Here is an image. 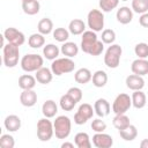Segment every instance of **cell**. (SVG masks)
<instances>
[{"label":"cell","instance_id":"9a60e30c","mask_svg":"<svg viewBox=\"0 0 148 148\" xmlns=\"http://www.w3.org/2000/svg\"><path fill=\"white\" fill-rule=\"evenodd\" d=\"M131 71L133 74H136L140 76L147 75L148 74V60L142 59V58H138V59L133 60V62L131 65Z\"/></svg>","mask_w":148,"mask_h":148},{"label":"cell","instance_id":"f546056e","mask_svg":"<svg viewBox=\"0 0 148 148\" xmlns=\"http://www.w3.org/2000/svg\"><path fill=\"white\" fill-rule=\"evenodd\" d=\"M37 30H38L39 34H42L44 36L53 32V22H52V20L49 18V17L42 18L37 24Z\"/></svg>","mask_w":148,"mask_h":148},{"label":"cell","instance_id":"30bf717a","mask_svg":"<svg viewBox=\"0 0 148 148\" xmlns=\"http://www.w3.org/2000/svg\"><path fill=\"white\" fill-rule=\"evenodd\" d=\"M3 36L7 40V43H10V44H14V45H17V46L23 45L24 42H25L24 34L22 31L17 30L16 28H13V27L7 28L3 31Z\"/></svg>","mask_w":148,"mask_h":148},{"label":"cell","instance_id":"ee69618b","mask_svg":"<svg viewBox=\"0 0 148 148\" xmlns=\"http://www.w3.org/2000/svg\"><path fill=\"white\" fill-rule=\"evenodd\" d=\"M139 23H140L141 27L148 28V12L140 15V17H139Z\"/></svg>","mask_w":148,"mask_h":148},{"label":"cell","instance_id":"3957f363","mask_svg":"<svg viewBox=\"0 0 148 148\" xmlns=\"http://www.w3.org/2000/svg\"><path fill=\"white\" fill-rule=\"evenodd\" d=\"M20 46L7 43L2 47V60L3 65L8 68H13L18 64L20 60Z\"/></svg>","mask_w":148,"mask_h":148},{"label":"cell","instance_id":"60d3db41","mask_svg":"<svg viewBox=\"0 0 148 148\" xmlns=\"http://www.w3.org/2000/svg\"><path fill=\"white\" fill-rule=\"evenodd\" d=\"M91 130L95 132V133H101V132H104L106 130V123L104 120H102L101 118H96L91 121Z\"/></svg>","mask_w":148,"mask_h":148},{"label":"cell","instance_id":"603a6c76","mask_svg":"<svg viewBox=\"0 0 148 148\" xmlns=\"http://www.w3.org/2000/svg\"><path fill=\"white\" fill-rule=\"evenodd\" d=\"M68 30L72 35L77 36V35H82L86 31V23L80 20V18H74L69 22L68 24Z\"/></svg>","mask_w":148,"mask_h":148},{"label":"cell","instance_id":"8992f818","mask_svg":"<svg viewBox=\"0 0 148 148\" xmlns=\"http://www.w3.org/2000/svg\"><path fill=\"white\" fill-rule=\"evenodd\" d=\"M54 135V128H53V123L50 120V118H42L37 121V138L43 141H50L52 136Z\"/></svg>","mask_w":148,"mask_h":148},{"label":"cell","instance_id":"9c48e42d","mask_svg":"<svg viewBox=\"0 0 148 148\" xmlns=\"http://www.w3.org/2000/svg\"><path fill=\"white\" fill-rule=\"evenodd\" d=\"M94 113H95V110L89 103H82L79 106L76 113L74 114V123L76 125H83L89 119L92 118Z\"/></svg>","mask_w":148,"mask_h":148},{"label":"cell","instance_id":"e575fe53","mask_svg":"<svg viewBox=\"0 0 148 148\" xmlns=\"http://www.w3.org/2000/svg\"><path fill=\"white\" fill-rule=\"evenodd\" d=\"M69 30L68 29H65V28H56L52 32V36L53 38L59 42V43H65L68 40L69 38Z\"/></svg>","mask_w":148,"mask_h":148},{"label":"cell","instance_id":"d4e9b609","mask_svg":"<svg viewBox=\"0 0 148 148\" xmlns=\"http://www.w3.org/2000/svg\"><path fill=\"white\" fill-rule=\"evenodd\" d=\"M36 77L30 75V74H23L18 77V87L22 89V90H25V89H34L35 86H36Z\"/></svg>","mask_w":148,"mask_h":148},{"label":"cell","instance_id":"7bdbcfd3","mask_svg":"<svg viewBox=\"0 0 148 148\" xmlns=\"http://www.w3.org/2000/svg\"><path fill=\"white\" fill-rule=\"evenodd\" d=\"M67 94H68L76 103L81 102V99H82V97H83L82 90H81L79 87H71V88L67 90Z\"/></svg>","mask_w":148,"mask_h":148},{"label":"cell","instance_id":"1f68e13d","mask_svg":"<svg viewBox=\"0 0 148 148\" xmlns=\"http://www.w3.org/2000/svg\"><path fill=\"white\" fill-rule=\"evenodd\" d=\"M28 44L32 49H39L45 45V37H44V35H42L39 32L32 34L28 38Z\"/></svg>","mask_w":148,"mask_h":148},{"label":"cell","instance_id":"f6af8a7d","mask_svg":"<svg viewBox=\"0 0 148 148\" xmlns=\"http://www.w3.org/2000/svg\"><path fill=\"white\" fill-rule=\"evenodd\" d=\"M74 145L75 143H72V142H64L61 143V148H74Z\"/></svg>","mask_w":148,"mask_h":148},{"label":"cell","instance_id":"ac0fdd59","mask_svg":"<svg viewBox=\"0 0 148 148\" xmlns=\"http://www.w3.org/2000/svg\"><path fill=\"white\" fill-rule=\"evenodd\" d=\"M22 121L21 118L16 114H9L3 120V126L8 132H16L21 128Z\"/></svg>","mask_w":148,"mask_h":148},{"label":"cell","instance_id":"c3c4849f","mask_svg":"<svg viewBox=\"0 0 148 148\" xmlns=\"http://www.w3.org/2000/svg\"><path fill=\"white\" fill-rule=\"evenodd\" d=\"M120 1H128V0H120Z\"/></svg>","mask_w":148,"mask_h":148},{"label":"cell","instance_id":"484cf974","mask_svg":"<svg viewBox=\"0 0 148 148\" xmlns=\"http://www.w3.org/2000/svg\"><path fill=\"white\" fill-rule=\"evenodd\" d=\"M74 143L77 148H90L91 147V141L86 132H79L74 136Z\"/></svg>","mask_w":148,"mask_h":148},{"label":"cell","instance_id":"83f0119b","mask_svg":"<svg viewBox=\"0 0 148 148\" xmlns=\"http://www.w3.org/2000/svg\"><path fill=\"white\" fill-rule=\"evenodd\" d=\"M60 52H61L60 49H59L56 44H52V43L46 44V45H44V47H43V56H44L47 60H54V59H57Z\"/></svg>","mask_w":148,"mask_h":148},{"label":"cell","instance_id":"ffe728a7","mask_svg":"<svg viewBox=\"0 0 148 148\" xmlns=\"http://www.w3.org/2000/svg\"><path fill=\"white\" fill-rule=\"evenodd\" d=\"M91 77H92V74H91L90 69H88L86 67L79 68L74 73V80L79 84H87L89 81H91Z\"/></svg>","mask_w":148,"mask_h":148},{"label":"cell","instance_id":"7a4b0ae2","mask_svg":"<svg viewBox=\"0 0 148 148\" xmlns=\"http://www.w3.org/2000/svg\"><path fill=\"white\" fill-rule=\"evenodd\" d=\"M74 68H75V62L72 58H68V57L57 58L52 60V64H51V71L56 76L71 73L74 71Z\"/></svg>","mask_w":148,"mask_h":148},{"label":"cell","instance_id":"4316f807","mask_svg":"<svg viewBox=\"0 0 148 148\" xmlns=\"http://www.w3.org/2000/svg\"><path fill=\"white\" fill-rule=\"evenodd\" d=\"M119 135L125 141H133L138 136V130H136V127L134 125L130 124L125 128L119 130Z\"/></svg>","mask_w":148,"mask_h":148},{"label":"cell","instance_id":"d590c367","mask_svg":"<svg viewBox=\"0 0 148 148\" xmlns=\"http://www.w3.org/2000/svg\"><path fill=\"white\" fill-rule=\"evenodd\" d=\"M132 10L136 14H143L148 12V0H132Z\"/></svg>","mask_w":148,"mask_h":148},{"label":"cell","instance_id":"6da1fadb","mask_svg":"<svg viewBox=\"0 0 148 148\" xmlns=\"http://www.w3.org/2000/svg\"><path fill=\"white\" fill-rule=\"evenodd\" d=\"M20 65H21V68L27 73L37 72L39 68L43 67L44 59L42 56L37 53H27L21 58Z\"/></svg>","mask_w":148,"mask_h":148},{"label":"cell","instance_id":"d6986e66","mask_svg":"<svg viewBox=\"0 0 148 148\" xmlns=\"http://www.w3.org/2000/svg\"><path fill=\"white\" fill-rule=\"evenodd\" d=\"M36 80L38 83L40 84H49L52 79H53V73L51 71V68H47V67H42L39 68L37 72H36V75H35Z\"/></svg>","mask_w":148,"mask_h":148},{"label":"cell","instance_id":"8d00e7d4","mask_svg":"<svg viewBox=\"0 0 148 148\" xmlns=\"http://www.w3.org/2000/svg\"><path fill=\"white\" fill-rule=\"evenodd\" d=\"M119 1L120 0H99L98 6H99V9L102 12L109 13V12H112L113 9H116L118 7Z\"/></svg>","mask_w":148,"mask_h":148},{"label":"cell","instance_id":"4fadbf2b","mask_svg":"<svg viewBox=\"0 0 148 148\" xmlns=\"http://www.w3.org/2000/svg\"><path fill=\"white\" fill-rule=\"evenodd\" d=\"M20 102L25 108H31L37 103V94L34 89H25L20 95Z\"/></svg>","mask_w":148,"mask_h":148},{"label":"cell","instance_id":"277c9868","mask_svg":"<svg viewBox=\"0 0 148 148\" xmlns=\"http://www.w3.org/2000/svg\"><path fill=\"white\" fill-rule=\"evenodd\" d=\"M53 128L57 139H67L72 131V121L67 116H58L53 121Z\"/></svg>","mask_w":148,"mask_h":148},{"label":"cell","instance_id":"4dcf8cb0","mask_svg":"<svg viewBox=\"0 0 148 148\" xmlns=\"http://www.w3.org/2000/svg\"><path fill=\"white\" fill-rule=\"evenodd\" d=\"M22 9L27 15H36L39 13L40 3L38 0H32L29 2H22Z\"/></svg>","mask_w":148,"mask_h":148},{"label":"cell","instance_id":"7dc6e473","mask_svg":"<svg viewBox=\"0 0 148 148\" xmlns=\"http://www.w3.org/2000/svg\"><path fill=\"white\" fill-rule=\"evenodd\" d=\"M22 2H29V1H32V0H21Z\"/></svg>","mask_w":148,"mask_h":148},{"label":"cell","instance_id":"7c38bea8","mask_svg":"<svg viewBox=\"0 0 148 148\" xmlns=\"http://www.w3.org/2000/svg\"><path fill=\"white\" fill-rule=\"evenodd\" d=\"M92 145L96 148H110L113 145V139L110 134L104 132L95 133L92 136Z\"/></svg>","mask_w":148,"mask_h":148},{"label":"cell","instance_id":"7402d4cb","mask_svg":"<svg viewBox=\"0 0 148 148\" xmlns=\"http://www.w3.org/2000/svg\"><path fill=\"white\" fill-rule=\"evenodd\" d=\"M131 98H132V105L135 109H142L146 106L147 96L142 90H134Z\"/></svg>","mask_w":148,"mask_h":148},{"label":"cell","instance_id":"f35d334b","mask_svg":"<svg viewBox=\"0 0 148 148\" xmlns=\"http://www.w3.org/2000/svg\"><path fill=\"white\" fill-rule=\"evenodd\" d=\"M101 40L104 44H109V45L113 44L114 40H116V32H114V30H112V29H104L102 31Z\"/></svg>","mask_w":148,"mask_h":148},{"label":"cell","instance_id":"836d02e7","mask_svg":"<svg viewBox=\"0 0 148 148\" xmlns=\"http://www.w3.org/2000/svg\"><path fill=\"white\" fill-rule=\"evenodd\" d=\"M76 104H77V103H76L67 92H66L65 95H62V96L60 97V101H59V105H60V108H61L64 111H72Z\"/></svg>","mask_w":148,"mask_h":148},{"label":"cell","instance_id":"f1b7e54d","mask_svg":"<svg viewBox=\"0 0 148 148\" xmlns=\"http://www.w3.org/2000/svg\"><path fill=\"white\" fill-rule=\"evenodd\" d=\"M91 81H92V84L96 88H103L108 83V74H106V72H104L102 69L96 71L92 74Z\"/></svg>","mask_w":148,"mask_h":148},{"label":"cell","instance_id":"5bb4252c","mask_svg":"<svg viewBox=\"0 0 148 148\" xmlns=\"http://www.w3.org/2000/svg\"><path fill=\"white\" fill-rule=\"evenodd\" d=\"M94 110H95V113L99 118H104V117L110 114L111 106H110V103L105 98H98L94 103Z\"/></svg>","mask_w":148,"mask_h":148},{"label":"cell","instance_id":"74e56055","mask_svg":"<svg viewBox=\"0 0 148 148\" xmlns=\"http://www.w3.org/2000/svg\"><path fill=\"white\" fill-rule=\"evenodd\" d=\"M134 53L138 58H142V59H147L148 58V44L147 43H138L134 46Z\"/></svg>","mask_w":148,"mask_h":148},{"label":"cell","instance_id":"ab89813d","mask_svg":"<svg viewBox=\"0 0 148 148\" xmlns=\"http://www.w3.org/2000/svg\"><path fill=\"white\" fill-rule=\"evenodd\" d=\"M0 146H1V148H14L15 140H14L13 135H10V134H2L0 136Z\"/></svg>","mask_w":148,"mask_h":148},{"label":"cell","instance_id":"5b68a950","mask_svg":"<svg viewBox=\"0 0 148 148\" xmlns=\"http://www.w3.org/2000/svg\"><path fill=\"white\" fill-rule=\"evenodd\" d=\"M123 54V49L119 44H111L104 54V64L109 68H117L120 64V58Z\"/></svg>","mask_w":148,"mask_h":148},{"label":"cell","instance_id":"e0dca14e","mask_svg":"<svg viewBox=\"0 0 148 148\" xmlns=\"http://www.w3.org/2000/svg\"><path fill=\"white\" fill-rule=\"evenodd\" d=\"M126 87L131 90H142L145 87V80L142 76L136 75V74H131L126 77L125 80Z\"/></svg>","mask_w":148,"mask_h":148},{"label":"cell","instance_id":"8fae6325","mask_svg":"<svg viewBox=\"0 0 148 148\" xmlns=\"http://www.w3.org/2000/svg\"><path fill=\"white\" fill-rule=\"evenodd\" d=\"M98 40V37H97V34L92 30H86L83 34H82V38H81V50L84 52V53H88L90 47Z\"/></svg>","mask_w":148,"mask_h":148},{"label":"cell","instance_id":"ba28073f","mask_svg":"<svg viewBox=\"0 0 148 148\" xmlns=\"http://www.w3.org/2000/svg\"><path fill=\"white\" fill-rule=\"evenodd\" d=\"M132 106V98L130 95L121 92L117 95L112 103V112L114 114H120V113H126Z\"/></svg>","mask_w":148,"mask_h":148},{"label":"cell","instance_id":"52a82bcc","mask_svg":"<svg viewBox=\"0 0 148 148\" xmlns=\"http://www.w3.org/2000/svg\"><path fill=\"white\" fill-rule=\"evenodd\" d=\"M87 25L90 30L98 32L104 28V14L99 9H91L87 15Z\"/></svg>","mask_w":148,"mask_h":148},{"label":"cell","instance_id":"cb8c5ba5","mask_svg":"<svg viewBox=\"0 0 148 148\" xmlns=\"http://www.w3.org/2000/svg\"><path fill=\"white\" fill-rule=\"evenodd\" d=\"M60 51L61 53L65 56V57H68V58H74L75 56H77L79 53V46L74 43V42H65L61 47H60Z\"/></svg>","mask_w":148,"mask_h":148},{"label":"cell","instance_id":"b9f144b4","mask_svg":"<svg viewBox=\"0 0 148 148\" xmlns=\"http://www.w3.org/2000/svg\"><path fill=\"white\" fill-rule=\"evenodd\" d=\"M103 51H104V43H103L102 40H97V42L90 47L88 54H90V56H92V57H97V56L102 54Z\"/></svg>","mask_w":148,"mask_h":148},{"label":"cell","instance_id":"2e32d148","mask_svg":"<svg viewBox=\"0 0 148 148\" xmlns=\"http://www.w3.org/2000/svg\"><path fill=\"white\" fill-rule=\"evenodd\" d=\"M116 18L120 24L131 23L132 20H133V10H132V8H130L127 6H123V7L118 8V10L116 13Z\"/></svg>","mask_w":148,"mask_h":148},{"label":"cell","instance_id":"bcb514c9","mask_svg":"<svg viewBox=\"0 0 148 148\" xmlns=\"http://www.w3.org/2000/svg\"><path fill=\"white\" fill-rule=\"evenodd\" d=\"M140 147L141 148H148V139H143L140 142Z\"/></svg>","mask_w":148,"mask_h":148},{"label":"cell","instance_id":"d6a6232c","mask_svg":"<svg viewBox=\"0 0 148 148\" xmlns=\"http://www.w3.org/2000/svg\"><path fill=\"white\" fill-rule=\"evenodd\" d=\"M131 123H130V118L126 116V113H120V114H116L112 119V125L119 131V130H123L125 128L126 126H128Z\"/></svg>","mask_w":148,"mask_h":148},{"label":"cell","instance_id":"44dd1931","mask_svg":"<svg viewBox=\"0 0 148 148\" xmlns=\"http://www.w3.org/2000/svg\"><path fill=\"white\" fill-rule=\"evenodd\" d=\"M58 112V105L53 99H47L42 105V113L46 118H53L56 117Z\"/></svg>","mask_w":148,"mask_h":148}]
</instances>
